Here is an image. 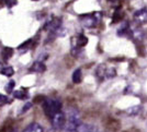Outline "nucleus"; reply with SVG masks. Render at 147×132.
Returning <instances> with one entry per match:
<instances>
[{
  "label": "nucleus",
  "instance_id": "nucleus-13",
  "mask_svg": "<svg viewBox=\"0 0 147 132\" xmlns=\"http://www.w3.org/2000/svg\"><path fill=\"white\" fill-rule=\"evenodd\" d=\"M0 72H1L3 75H6V77H11V75H13V73H14V70H13L12 67L5 66L3 68H2V70H1Z\"/></svg>",
  "mask_w": 147,
  "mask_h": 132
},
{
  "label": "nucleus",
  "instance_id": "nucleus-2",
  "mask_svg": "<svg viewBox=\"0 0 147 132\" xmlns=\"http://www.w3.org/2000/svg\"><path fill=\"white\" fill-rule=\"evenodd\" d=\"M44 114L46 115L49 118H52L56 113L61 111V102L59 99H53V98H47L43 101L42 104Z\"/></svg>",
  "mask_w": 147,
  "mask_h": 132
},
{
  "label": "nucleus",
  "instance_id": "nucleus-10",
  "mask_svg": "<svg viewBox=\"0 0 147 132\" xmlns=\"http://www.w3.org/2000/svg\"><path fill=\"white\" fill-rule=\"evenodd\" d=\"M73 82L76 84H78L81 82V80H82V72L80 69H76L73 73Z\"/></svg>",
  "mask_w": 147,
  "mask_h": 132
},
{
  "label": "nucleus",
  "instance_id": "nucleus-18",
  "mask_svg": "<svg viewBox=\"0 0 147 132\" xmlns=\"http://www.w3.org/2000/svg\"><path fill=\"white\" fill-rule=\"evenodd\" d=\"M2 68H3V65H2V63H1V62H0V71H1V70H2Z\"/></svg>",
  "mask_w": 147,
  "mask_h": 132
},
{
  "label": "nucleus",
  "instance_id": "nucleus-4",
  "mask_svg": "<svg viewBox=\"0 0 147 132\" xmlns=\"http://www.w3.org/2000/svg\"><path fill=\"white\" fill-rule=\"evenodd\" d=\"M117 75V71L114 68H108L104 65H101L97 68V77L101 80H104V79H112Z\"/></svg>",
  "mask_w": 147,
  "mask_h": 132
},
{
  "label": "nucleus",
  "instance_id": "nucleus-12",
  "mask_svg": "<svg viewBox=\"0 0 147 132\" xmlns=\"http://www.w3.org/2000/svg\"><path fill=\"white\" fill-rule=\"evenodd\" d=\"M13 96L17 99H26L29 97V94L23 91H16V92H13Z\"/></svg>",
  "mask_w": 147,
  "mask_h": 132
},
{
  "label": "nucleus",
  "instance_id": "nucleus-3",
  "mask_svg": "<svg viewBox=\"0 0 147 132\" xmlns=\"http://www.w3.org/2000/svg\"><path fill=\"white\" fill-rule=\"evenodd\" d=\"M102 18V14L101 12H93L90 14H85V15H81L79 18L80 23L82 24L87 29H93L96 27Z\"/></svg>",
  "mask_w": 147,
  "mask_h": 132
},
{
  "label": "nucleus",
  "instance_id": "nucleus-11",
  "mask_svg": "<svg viewBox=\"0 0 147 132\" xmlns=\"http://www.w3.org/2000/svg\"><path fill=\"white\" fill-rule=\"evenodd\" d=\"M12 55H13V49L10 47H6L2 50V53H1V56L3 57V59H6V60L10 59V58L12 57Z\"/></svg>",
  "mask_w": 147,
  "mask_h": 132
},
{
  "label": "nucleus",
  "instance_id": "nucleus-9",
  "mask_svg": "<svg viewBox=\"0 0 147 132\" xmlns=\"http://www.w3.org/2000/svg\"><path fill=\"white\" fill-rule=\"evenodd\" d=\"M87 44H88V37L87 36L82 35V34L77 36V38H76V47L82 48L85 47Z\"/></svg>",
  "mask_w": 147,
  "mask_h": 132
},
{
  "label": "nucleus",
  "instance_id": "nucleus-5",
  "mask_svg": "<svg viewBox=\"0 0 147 132\" xmlns=\"http://www.w3.org/2000/svg\"><path fill=\"white\" fill-rule=\"evenodd\" d=\"M52 125L53 127L57 129V130H61L65 128V125H66V117L65 115L63 114L61 111H58L56 113L53 117H52Z\"/></svg>",
  "mask_w": 147,
  "mask_h": 132
},
{
  "label": "nucleus",
  "instance_id": "nucleus-15",
  "mask_svg": "<svg viewBox=\"0 0 147 132\" xmlns=\"http://www.w3.org/2000/svg\"><path fill=\"white\" fill-rule=\"evenodd\" d=\"M5 1V3H6L7 6L9 7V8H11V7H14L17 3H18V0H3Z\"/></svg>",
  "mask_w": 147,
  "mask_h": 132
},
{
  "label": "nucleus",
  "instance_id": "nucleus-7",
  "mask_svg": "<svg viewBox=\"0 0 147 132\" xmlns=\"http://www.w3.org/2000/svg\"><path fill=\"white\" fill-rule=\"evenodd\" d=\"M30 70L33 72H37V73H42V72H44L46 70V67H45L44 62H42V61H35L31 66Z\"/></svg>",
  "mask_w": 147,
  "mask_h": 132
},
{
  "label": "nucleus",
  "instance_id": "nucleus-6",
  "mask_svg": "<svg viewBox=\"0 0 147 132\" xmlns=\"http://www.w3.org/2000/svg\"><path fill=\"white\" fill-rule=\"evenodd\" d=\"M134 21L137 24H147V8H143L135 12Z\"/></svg>",
  "mask_w": 147,
  "mask_h": 132
},
{
  "label": "nucleus",
  "instance_id": "nucleus-17",
  "mask_svg": "<svg viewBox=\"0 0 147 132\" xmlns=\"http://www.w3.org/2000/svg\"><path fill=\"white\" fill-rule=\"evenodd\" d=\"M31 107H32V104H31V103H26L25 106H23L22 110H21V114H23V113H25V111H28Z\"/></svg>",
  "mask_w": 147,
  "mask_h": 132
},
{
  "label": "nucleus",
  "instance_id": "nucleus-16",
  "mask_svg": "<svg viewBox=\"0 0 147 132\" xmlns=\"http://www.w3.org/2000/svg\"><path fill=\"white\" fill-rule=\"evenodd\" d=\"M7 103H8V97L6 95L0 94V107L3 106V105H6Z\"/></svg>",
  "mask_w": 147,
  "mask_h": 132
},
{
  "label": "nucleus",
  "instance_id": "nucleus-8",
  "mask_svg": "<svg viewBox=\"0 0 147 132\" xmlns=\"http://www.w3.org/2000/svg\"><path fill=\"white\" fill-rule=\"evenodd\" d=\"M23 132H43V127L37 122H32L25 128Z\"/></svg>",
  "mask_w": 147,
  "mask_h": 132
},
{
  "label": "nucleus",
  "instance_id": "nucleus-14",
  "mask_svg": "<svg viewBox=\"0 0 147 132\" xmlns=\"http://www.w3.org/2000/svg\"><path fill=\"white\" fill-rule=\"evenodd\" d=\"M14 85H16V82L14 81H10L9 83H7L6 85V91L8 92V93H11V92H13V87H14Z\"/></svg>",
  "mask_w": 147,
  "mask_h": 132
},
{
  "label": "nucleus",
  "instance_id": "nucleus-1",
  "mask_svg": "<svg viewBox=\"0 0 147 132\" xmlns=\"http://www.w3.org/2000/svg\"><path fill=\"white\" fill-rule=\"evenodd\" d=\"M81 125V118L77 109H73L68 114V119L66 120L65 130L67 132H76Z\"/></svg>",
  "mask_w": 147,
  "mask_h": 132
}]
</instances>
